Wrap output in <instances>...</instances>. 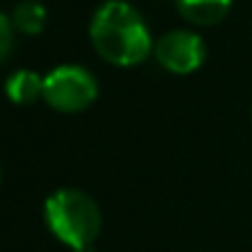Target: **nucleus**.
Returning a JSON list of instances; mask_svg holds the SVG:
<instances>
[{"mask_svg":"<svg viewBox=\"0 0 252 252\" xmlns=\"http://www.w3.org/2000/svg\"><path fill=\"white\" fill-rule=\"evenodd\" d=\"M94 50L116 67L141 64L156 47L141 13L126 0H106L89 23Z\"/></svg>","mask_w":252,"mask_h":252,"instance_id":"nucleus-1","label":"nucleus"},{"mask_svg":"<svg viewBox=\"0 0 252 252\" xmlns=\"http://www.w3.org/2000/svg\"><path fill=\"white\" fill-rule=\"evenodd\" d=\"M45 222L60 242L79 250L96 240L101 230V210L87 193L60 188L45 200Z\"/></svg>","mask_w":252,"mask_h":252,"instance_id":"nucleus-2","label":"nucleus"},{"mask_svg":"<svg viewBox=\"0 0 252 252\" xmlns=\"http://www.w3.org/2000/svg\"><path fill=\"white\" fill-rule=\"evenodd\" d=\"M99 94V84L94 74L79 64H60L45 74V101L62 111L77 114L94 104Z\"/></svg>","mask_w":252,"mask_h":252,"instance_id":"nucleus-3","label":"nucleus"},{"mask_svg":"<svg viewBox=\"0 0 252 252\" xmlns=\"http://www.w3.org/2000/svg\"><path fill=\"white\" fill-rule=\"evenodd\" d=\"M154 55L163 69L173 74H190L205 62V42L190 30H171L156 42Z\"/></svg>","mask_w":252,"mask_h":252,"instance_id":"nucleus-4","label":"nucleus"},{"mask_svg":"<svg viewBox=\"0 0 252 252\" xmlns=\"http://www.w3.org/2000/svg\"><path fill=\"white\" fill-rule=\"evenodd\" d=\"M176 8L183 15V20L210 28L225 20V15L232 8V0H176Z\"/></svg>","mask_w":252,"mask_h":252,"instance_id":"nucleus-5","label":"nucleus"},{"mask_svg":"<svg viewBox=\"0 0 252 252\" xmlns=\"http://www.w3.org/2000/svg\"><path fill=\"white\" fill-rule=\"evenodd\" d=\"M5 94L13 104L28 106L35 104L40 96H45V77H40L32 69H18L5 82Z\"/></svg>","mask_w":252,"mask_h":252,"instance_id":"nucleus-6","label":"nucleus"},{"mask_svg":"<svg viewBox=\"0 0 252 252\" xmlns=\"http://www.w3.org/2000/svg\"><path fill=\"white\" fill-rule=\"evenodd\" d=\"M10 20H13L18 32L40 35L45 30V23H47V10H45L42 3H37V0H23V3H18L15 10L10 13Z\"/></svg>","mask_w":252,"mask_h":252,"instance_id":"nucleus-7","label":"nucleus"},{"mask_svg":"<svg viewBox=\"0 0 252 252\" xmlns=\"http://www.w3.org/2000/svg\"><path fill=\"white\" fill-rule=\"evenodd\" d=\"M13 30H15V25H13L10 15L0 18V57H3V60L10 57V50H13Z\"/></svg>","mask_w":252,"mask_h":252,"instance_id":"nucleus-8","label":"nucleus"},{"mask_svg":"<svg viewBox=\"0 0 252 252\" xmlns=\"http://www.w3.org/2000/svg\"><path fill=\"white\" fill-rule=\"evenodd\" d=\"M72 252H94V247L87 245V247H79V250H72Z\"/></svg>","mask_w":252,"mask_h":252,"instance_id":"nucleus-9","label":"nucleus"}]
</instances>
